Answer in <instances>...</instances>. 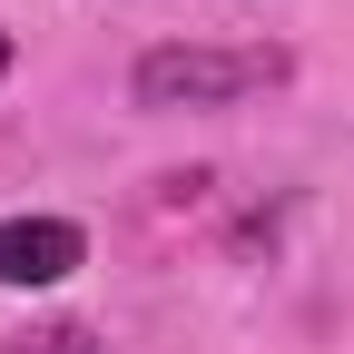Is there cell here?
<instances>
[{"mask_svg": "<svg viewBox=\"0 0 354 354\" xmlns=\"http://www.w3.org/2000/svg\"><path fill=\"white\" fill-rule=\"evenodd\" d=\"M286 79H295L286 39H158L128 69V99L167 118V109H236V99H266Z\"/></svg>", "mask_w": 354, "mask_h": 354, "instance_id": "6da1fadb", "label": "cell"}, {"mask_svg": "<svg viewBox=\"0 0 354 354\" xmlns=\"http://www.w3.org/2000/svg\"><path fill=\"white\" fill-rule=\"evenodd\" d=\"M0 354H109V344L88 335V325H30V335H10V344H0Z\"/></svg>", "mask_w": 354, "mask_h": 354, "instance_id": "3957f363", "label": "cell"}, {"mask_svg": "<svg viewBox=\"0 0 354 354\" xmlns=\"http://www.w3.org/2000/svg\"><path fill=\"white\" fill-rule=\"evenodd\" d=\"M88 266V227L79 216H0V286H69Z\"/></svg>", "mask_w": 354, "mask_h": 354, "instance_id": "7a4b0ae2", "label": "cell"}, {"mask_svg": "<svg viewBox=\"0 0 354 354\" xmlns=\"http://www.w3.org/2000/svg\"><path fill=\"white\" fill-rule=\"evenodd\" d=\"M10 59H20V50H10V30H0V79H10Z\"/></svg>", "mask_w": 354, "mask_h": 354, "instance_id": "277c9868", "label": "cell"}]
</instances>
